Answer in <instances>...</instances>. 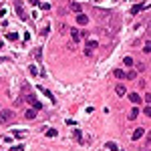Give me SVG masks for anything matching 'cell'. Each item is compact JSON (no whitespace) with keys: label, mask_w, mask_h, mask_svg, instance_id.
Returning a JSON list of instances; mask_svg holds the SVG:
<instances>
[{"label":"cell","mask_w":151,"mask_h":151,"mask_svg":"<svg viewBox=\"0 0 151 151\" xmlns=\"http://www.w3.org/2000/svg\"><path fill=\"white\" fill-rule=\"evenodd\" d=\"M24 101L32 107V109H36V111H40V109H42V105H40V101L34 97V93H30V91H28V85H24Z\"/></svg>","instance_id":"1"},{"label":"cell","mask_w":151,"mask_h":151,"mask_svg":"<svg viewBox=\"0 0 151 151\" xmlns=\"http://www.w3.org/2000/svg\"><path fill=\"white\" fill-rule=\"evenodd\" d=\"M14 10L18 14L20 20H28V14L24 12V4H22V0H14Z\"/></svg>","instance_id":"2"},{"label":"cell","mask_w":151,"mask_h":151,"mask_svg":"<svg viewBox=\"0 0 151 151\" xmlns=\"http://www.w3.org/2000/svg\"><path fill=\"white\" fill-rule=\"evenodd\" d=\"M69 32H71V38H73V42H79L81 38H85V36H87V32H85V30H79V28H71Z\"/></svg>","instance_id":"3"},{"label":"cell","mask_w":151,"mask_h":151,"mask_svg":"<svg viewBox=\"0 0 151 151\" xmlns=\"http://www.w3.org/2000/svg\"><path fill=\"white\" fill-rule=\"evenodd\" d=\"M12 119H14V113L12 111H8V109L6 111H0V123H10Z\"/></svg>","instance_id":"4"},{"label":"cell","mask_w":151,"mask_h":151,"mask_svg":"<svg viewBox=\"0 0 151 151\" xmlns=\"http://www.w3.org/2000/svg\"><path fill=\"white\" fill-rule=\"evenodd\" d=\"M38 91H40V93H42V95H45V97H49V101H51V103H53V105H56V99H54V97H53V93H51V91H49V89H45V87H38Z\"/></svg>","instance_id":"5"},{"label":"cell","mask_w":151,"mask_h":151,"mask_svg":"<svg viewBox=\"0 0 151 151\" xmlns=\"http://www.w3.org/2000/svg\"><path fill=\"white\" fill-rule=\"evenodd\" d=\"M77 22H79L81 26H87V24H89V16H85L83 12H79V14H77Z\"/></svg>","instance_id":"6"},{"label":"cell","mask_w":151,"mask_h":151,"mask_svg":"<svg viewBox=\"0 0 151 151\" xmlns=\"http://www.w3.org/2000/svg\"><path fill=\"white\" fill-rule=\"evenodd\" d=\"M143 135H145V129H143V127H139V129H135V131H133L131 139H133V141H137V139H141Z\"/></svg>","instance_id":"7"},{"label":"cell","mask_w":151,"mask_h":151,"mask_svg":"<svg viewBox=\"0 0 151 151\" xmlns=\"http://www.w3.org/2000/svg\"><path fill=\"white\" fill-rule=\"evenodd\" d=\"M129 101H131L133 105H137V103L141 101V97H139V93H129Z\"/></svg>","instance_id":"8"},{"label":"cell","mask_w":151,"mask_h":151,"mask_svg":"<svg viewBox=\"0 0 151 151\" xmlns=\"http://www.w3.org/2000/svg\"><path fill=\"white\" fill-rule=\"evenodd\" d=\"M137 117H139V109H137V107H133V109L129 111V121H133V119H137Z\"/></svg>","instance_id":"9"},{"label":"cell","mask_w":151,"mask_h":151,"mask_svg":"<svg viewBox=\"0 0 151 151\" xmlns=\"http://www.w3.org/2000/svg\"><path fill=\"white\" fill-rule=\"evenodd\" d=\"M143 8H145V4H135V6L131 8V16H135V14H139V12H141Z\"/></svg>","instance_id":"10"},{"label":"cell","mask_w":151,"mask_h":151,"mask_svg":"<svg viewBox=\"0 0 151 151\" xmlns=\"http://www.w3.org/2000/svg\"><path fill=\"white\" fill-rule=\"evenodd\" d=\"M115 93H117L119 97H123V95H127V89L123 87V85H117V87H115Z\"/></svg>","instance_id":"11"},{"label":"cell","mask_w":151,"mask_h":151,"mask_svg":"<svg viewBox=\"0 0 151 151\" xmlns=\"http://www.w3.org/2000/svg\"><path fill=\"white\" fill-rule=\"evenodd\" d=\"M85 47L91 49V51H95V49L99 47V42H97V40H87V45H85Z\"/></svg>","instance_id":"12"},{"label":"cell","mask_w":151,"mask_h":151,"mask_svg":"<svg viewBox=\"0 0 151 151\" xmlns=\"http://www.w3.org/2000/svg\"><path fill=\"white\" fill-rule=\"evenodd\" d=\"M113 77H115V79H125V71L115 69V71H113Z\"/></svg>","instance_id":"13"},{"label":"cell","mask_w":151,"mask_h":151,"mask_svg":"<svg viewBox=\"0 0 151 151\" xmlns=\"http://www.w3.org/2000/svg\"><path fill=\"white\" fill-rule=\"evenodd\" d=\"M107 149H109V151H119V145L115 141H109V143H107Z\"/></svg>","instance_id":"14"},{"label":"cell","mask_w":151,"mask_h":151,"mask_svg":"<svg viewBox=\"0 0 151 151\" xmlns=\"http://www.w3.org/2000/svg\"><path fill=\"white\" fill-rule=\"evenodd\" d=\"M123 64H125V67H133L135 60H133L131 56H125V58H123Z\"/></svg>","instance_id":"15"},{"label":"cell","mask_w":151,"mask_h":151,"mask_svg":"<svg viewBox=\"0 0 151 151\" xmlns=\"http://www.w3.org/2000/svg\"><path fill=\"white\" fill-rule=\"evenodd\" d=\"M34 58H36V62L42 60V49H34Z\"/></svg>","instance_id":"16"},{"label":"cell","mask_w":151,"mask_h":151,"mask_svg":"<svg viewBox=\"0 0 151 151\" xmlns=\"http://www.w3.org/2000/svg\"><path fill=\"white\" fill-rule=\"evenodd\" d=\"M24 117H26V119H34V117H36V109H28V111L24 113Z\"/></svg>","instance_id":"17"},{"label":"cell","mask_w":151,"mask_h":151,"mask_svg":"<svg viewBox=\"0 0 151 151\" xmlns=\"http://www.w3.org/2000/svg\"><path fill=\"white\" fill-rule=\"evenodd\" d=\"M135 77H137V71H127L125 73V79H129V81H133Z\"/></svg>","instance_id":"18"},{"label":"cell","mask_w":151,"mask_h":151,"mask_svg":"<svg viewBox=\"0 0 151 151\" xmlns=\"http://www.w3.org/2000/svg\"><path fill=\"white\" fill-rule=\"evenodd\" d=\"M45 135H47V137H56V135H58V131H56V129H47Z\"/></svg>","instance_id":"19"},{"label":"cell","mask_w":151,"mask_h":151,"mask_svg":"<svg viewBox=\"0 0 151 151\" xmlns=\"http://www.w3.org/2000/svg\"><path fill=\"white\" fill-rule=\"evenodd\" d=\"M6 40H18V32H6Z\"/></svg>","instance_id":"20"},{"label":"cell","mask_w":151,"mask_h":151,"mask_svg":"<svg viewBox=\"0 0 151 151\" xmlns=\"http://www.w3.org/2000/svg\"><path fill=\"white\" fill-rule=\"evenodd\" d=\"M12 135H14L16 139H24V137H26V133H24V131H16V129H14V133H12Z\"/></svg>","instance_id":"21"},{"label":"cell","mask_w":151,"mask_h":151,"mask_svg":"<svg viewBox=\"0 0 151 151\" xmlns=\"http://www.w3.org/2000/svg\"><path fill=\"white\" fill-rule=\"evenodd\" d=\"M71 10L79 14V12H81V4H77V2H71Z\"/></svg>","instance_id":"22"},{"label":"cell","mask_w":151,"mask_h":151,"mask_svg":"<svg viewBox=\"0 0 151 151\" xmlns=\"http://www.w3.org/2000/svg\"><path fill=\"white\" fill-rule=\"evenodd\" d=\"M143 53H147V54L151 53V40H147L145 45H143Z\"/></svg>","instance_id":"23"},{"label":"cell","mask_w":151,"mask_h":151,"mask_svg":"<svg viewBox=\"0 0 151 151\" xmlns=\"http://www.w3.org/2000/svg\"><path fill=\"white\" fill-rule=\"evenodd\" d=\"M28 71H30V75L34 77L36 73H38V69H36V64H30V67H28Z\"/></svg>","instance_id":"24"},{"label":"cell","mask_w":151,"mask_h":151,"mask_svg":"<svg viewBox=\"0 0 151 151\" xmlns=\"http://www.w3.org/2000/svg\"><path fill=\"white\" fill-rule=\"evenodd\" d=\"M75 139H77V141H83V135H81L79 129H75Z\"/></svg>","instance_id":"25"},{"label":"cell","mask_w":151,"mask_h":151,"mask_svg":"<svg viewBox=\"0 0 151 151\" xmlns=\"http://www.w3.org/2000/svg\"><path fill=\"white\" fill-rule=\"evenodd\" d=\"M145 145H147V147H151V131H149V133H147V137H145Z\"/></svg>","instance_id":"26"},{"label":"cell","mask_w":151,"mask_h":151,"mask_svg":"<svg viewBox=\"0 0 151 151\" xmlns=\"http://www.w3.org/2000/svg\"><path fill=\"white\" fill-rule=\"evenodd\" d=\"M38 6H40L42 10H51V4H49V2H42V4H38Z\"/></svg>","instance_id":"27"},{"label":"cell","mask_w":151,"mask_h":151,"mask_svg":"<svg viewBox=\"0 0 151 151\" xmlns=\"http://www.w3.org/2000/svg\"><path fill=\"white\" fill-rule=\"evenodd\" d=\"M49 32H51V26H45V28H42V30H40V34H42V36H47Z\"/></svg>","instance_id":"28"},{"label":"cell","mask_w":151,"mask_h":151,"mask_svg":"<svg viewBox=\"0 0 151 151\" xmlns=\"http://www.w3.org/2000/svg\"><path fill=\"white\" fill-rule=\"evenodd\" d=\"M143 113H145L147 117H151V105H147V107H145V111H143Z\"/></svg>","instance_id":"29"},{"label":"cell","mask_w":151,"mask_h":151,"mask_svg":"<svg viewBox=\"0 0 151 151\" xmlns=\"http://www.w3.org/2000/svg\"><path fill=\"white\" fill-rule=\"evenodd\" d=\"M139 71H145V64H143V62H137V73H139Z\"/></svg>","instance_id":"30"},{"label":"cell","mask_w":151,"mask_h":151,"mask_svg":"<svg viewBox=\"0 0 151 151\" xmlns=\"http://www.w3.org/2000/svg\"><path fill=\"white\" fill-rule=\"evenodd\" d=\"M145 103H147V105H151V93H147V95H145Z\"/></svg>","instance_id":"31"},{"label":"cell","mask_w":151,"mask_h":151,"mask_svg":"<svg viewBox=\"0 0 151 151\" xmlns=\"http://www.w3.org/2000/svg\"><path fill=\"white\" fill-rule=\"evenodd\" d=\"M28 2H30V6H38V4H40V0H28Z\"/></svg>","instance_id":"32"},{"label":"cell","mask_w":151,"mask_h":151,"mask_svg":"<svg viewBox=\"0 0 151 151\" xmlns=\"http://www.w3.org/2000/svg\"><path fill=\"white\" fill-rule=\"evenodd\" d=\"M12 151H22V145H14V147H12Z\"/></svg>","instance_id":"33"},{"label":"cell","mask_w":151,"mask_h":151,"mask_svg":"<svg viewBox=\"0 0 151 151\" xmlns=\"http://www.w3.org/2000/svg\"><path fill=\"white\" fill-rule=\"evenodd\" d=\"M0 49H4V40H0Z\"/></svg>","instance_id":"34"},{"label":"cell","mask_w":151,"mask_h":151,"mask_svg":"<svg viewBox=\"0 0 151 151\" xmlns=\"http://www.w3.org/2000/svg\"><path fill=\"white\" fill-rule=\"evenodd\" d=\"M4 60H6V58H0V62H4Z\"/></svg>","instance_id":"35"}]
</instances>
